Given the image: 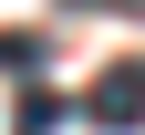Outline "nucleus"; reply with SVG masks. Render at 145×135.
<instances>
[{"mask_svg":"<svg viewBox=\"0 0 145 135\" xmlns=\"http://www.w3.org/2000/svg\"><path fill=\"white\" fill-rule=\"evenodd\" d=\"M52 125H62V94L31 83V94H21V135H52Z\"/></svg>","mask_w":145,"mask_h":135,"instance_id":"nucleus-2","label":"nucleus"},{"mask_svg":"<svg viewBox=\"0 0 145 135\" xmlns=\"http://www.w3.org/2000/svg\"><path fill=\"white\" fill-rule=\"evenodd\" d=\"M42 63V31H0V73H31Z\"/></svg>","mask_w":145,"mask_h":135,"instance_id":"nucleus-3","label":"nucleus"},{"mask_svg":"<svg viewBox=\"0 0 145 135\" xmlns=\"http://www.w3.org/2000/svg\"><path fill=\"white\" fill-rule=\"evenodd\" d=\"M62 11H145V0H62Z\"/></svg>","mask_w":145,"mask_h":135,"instance_id":"nucleus-4","label":"nucleus"},{"mask_svg":"<svg viewBox=\"0 0 145 135\" xmlns=\"http://www.w3.org/2000/svg\"><path fill=\"white\" fill-rule=\"evenodd\" d=\"M83 125H93V135H135L145 125V63H114V73H104V83L83 94Z\"/></svg>","mask_w":145,"mask_h":135,"instance_id":"nucleus-1","label":"nucleus"}]
</instances>
